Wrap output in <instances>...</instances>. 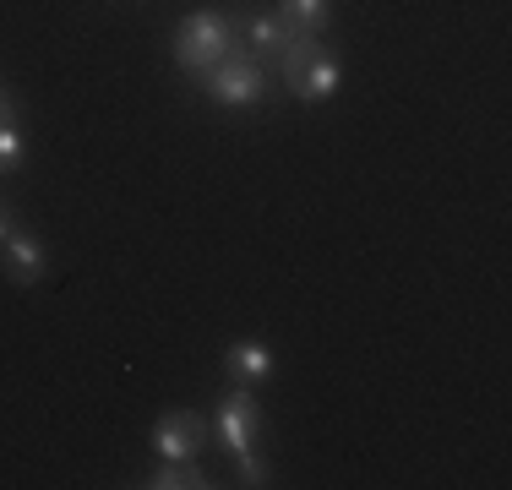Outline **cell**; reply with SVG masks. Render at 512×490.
<instances>
[{
    "label": "cell",
    "instance_id": "obj_1",
    "mask_svg": "<svg viewBox=\"0 0 512 490\" xmlns=\"http://www.w3.org/2000/svg\"><path fill=\"white\" fill-rule=\"evenodd\" d=\"M278 71H284L289 93H295L300 104H322V98H333L338 82H344V66H338V55H333L327 44H316V33H300V39L284 49Z\"/></svg>",
    "mask_w": 512,
    "mask_h": 490
},
{
    "label": "cell",
    "instance_id": "obj_2",
    "mask_svg": "<svg viewBox=\"0 0 512 490\" xmlns=\"http://www.w3.org/2000/svg\"><path fill=\"white\" fill-rule=\"evenodd\" d=\"M235 28H240V17H229V11H191V17L175 28V60H180V71L202 77L207 66H218V60H224V49L235 44Z\"/></svg>",
    "mask_w": 512,
    "mask_h": 490
},
{
    "label": "cell",
    "instance_id": "obj_3",
    "mask_svg": "<svg viewBox=\"0 0 512 490\" xmlns=\"http://www.w3.org/2000/svg\"><path fill=\"white\" fill-rule=\"evenodd\" d=\"M197 82L207 88V98H213V104L246 109V104H262V93H267V66L251 55V49L229 44L224 60H218V66H207Z\"/></svg>",
    "mask_w": 512,
    "mask_h": 490
},
{
    "label": "cell",
    "instance_id": "obj_4",
    "mask_svg": "<svg viewBox=\"0 0 512 490\" xmlns=\"http://www.w3.org/2000/svg\"><path fill=\"white\" fill-rule=\"evenodd\" d=\"M213 431L218 441H224L229 452H251L256 447V431H262V409H256V398H251V387H235L224 403H218V420H213Z\"/></svg>",
    "mask_w": 512,
    "mask_h": 490
},
{
    "label": "cell",
    "instance_id": "obj_5",
    "mask_svg": "<svg viewBox=\"0 0 512 490\" xmlns=\"http://www.w3.org/2000/svg\"><path fill=\"white\" fill-rule=\"evenodd\" d=\"M207 431H213V420H202V414H191V409H175L153 425V447L164 452V458H197L207 447Z\"/></svg>",
    "mask_w": 512,
    "mask_h": 490
},
{
    "label": "cell",
    "instance_id": "obj_6",
    "mask_svg": "<svg viewBox=\"0 0 512 490\" xmlns=\"http://www.w3.org/2000/svg\"><path fill=\"white\" fill-rule=\"evenodd\" d=\"M240 28H246V49L262 60V66H278V60H284V49L300 39V33L289 28L278 11H273V17H240Z\"/></svg>",
    "mask_w": 512,
    "mask_h": 490
},
{
    "label": "cell",
    "instance_id": "obj_7",
    "mask_svg": "<svg viewBox=\"0 0 512 490\" xmlns=\"http://www.w3.org/2000/svg\"><path fill=\"white\" fill-rule=\"evenodd\" d=\"M224 365H229V382H235V387H256V382L273 376V349L256 343V338H240L235 349L224 354Z\"/></svg>",
    "mask_w": 512,
    "mask_h": 490
},
{
    "label": "cell",
    "instance_id": "obj_8",
    "mask_svg": "<svg viewBox=\"0 0 512 490\" xmlns=\"http://www.w3.org/2000/svg\"><path fill=\"white\" fill-rule=\"evenodd\" d=\"M44 267H50V262H44V245L33 235H17V229H11V235H6V273L17 278V284H39Z\"/></svg>",
    "mask_w": 512,
    "mask_h": 490
},
{
    "label": "cell",
    "instance_id": "obj_9",
    "mask_svg": "<svg viewBox=\"0 0 512 490\" xmlns=\"http://www.w3.org/2000/svg\"><path fill=\"white\" fill-rule=\"evenodd\" d=\"M278 17L295 33H322L327 22H333V6H327V0H278Z\"/></svg>",
    "mask_w": 512,
    "mask_h": 490
},
{
    "label": "cell",
    "instance_id": "obj_10",
    "mask_svg": "<svg viewBox=\"0 0 512 490\" xmlns=\"http://www.w3.org/2000/svg\"><path fill=\"white\" fill-rule=\"evenodd\" d=\"M148 485H153V490H207L213 480H207V474H202L191 458H164V469H158Z\"/></svg>",
    "mask_w": 512,
    "mask_h": 490
},
{
    "label": "cell",
    "instance_id": "obj_11",
    "mask_svg": "<svg viewBox=\"0 0 512 490\" xmlns=\"http://www.w3.org/2000/svg\"><path fill=\"white\" fill-rule=\"evenodd\" d=\"M17 164H22V131L17 120H0V175H11Z\"/></svg>",
    "mask_w": 512,
    "mask_h": 490
},
{
    "label": "cell",
    "instance_id": "obj_12",
    "mask_svg": "<svg viewBox=\"0 0 512 490\" xmlns=\"http://www.w3.org/2000/svg\"><path fill=\"white\" fill-rule=\"evenodd\" d=\"M11 235V207H0V240Z\"/></svg>",
    "mask_w": 512,
    "mask_h": 490
},
{
    "label": "cell",
    "instance_id": "obj_13",
    "mask_svg": "<svg viewBox=\"0 0 512 490\" xmlns=\"http://www.w3.org/2000/svg\"><path fill=\"white\" fill-rule=\"evenodd\" d=\"M0 120H17V109H11V98L0 93Z\"/></svg>",
    "mask_w": 512,
    "mask_h": 490
}]
</instances>
